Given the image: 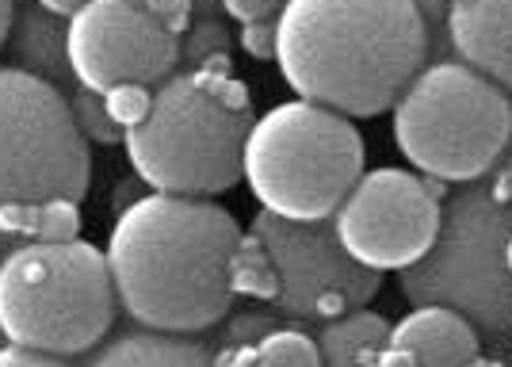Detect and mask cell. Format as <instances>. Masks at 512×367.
Here are the masks:
<instances>
[{
	"mask_svg": "<svg viewBox=\"0 0 512 367\" xmlns=\"http://www.w3.org/2000/svg\"><path fill=\"white\" fill-rule=\"evenodd\" d=\"M455 4H463V0H455Z\"/></svg>",
	"mask_w": 512,
	"mask_h": 367,
	"instance_id": "obj_37",
	"label": "cell"
},
{
	"mask_svg": "<svg viewBox=\"0 0 512 367\" xmlns=\"http://www.w3.org/2000/svg\"><path fill=\"white\" fill-rule=\"evenodd\" d=\"M386 345L409 348L417 356V367H467L470 360H478L474 325L448 306H417L390 329Z\"/></svg>",
	"mask_w": 512,
	"mask_h": 367,
	"instance_id": "obj_13",
	"label": "cell"
},
{
	"mask_svg": "<svg viewBox=\"0 0 512 367\" xmlns=\"http://www.w3.org/2000/svg\"><path fill=\"white\" fill-rule=\"evenodd\" d=\"M88 367H211V352L180 333L138 329L107 341Z\"/></svg>",
	"mask_w": 512,
	"mask_h": 367,
	"instance_id": "obj_14",
	"label": "cell"
},
{
	"mask_svg": "<svg viewBox=\"0 0 512 367\" xmlns=\"http://www.w3.org/2000/svg\"><path fill=\"white\" fill-rule=\"evenodd\" d=\"M448 27L474 73L512 88V0H463L451 8Z\"/></svg>",
	"mask_w": 512,
	"mask_h": 367,
	"instance_id": "obj_12",
	"label": "cell"
},
{
	"mask_svg": "<svg viewBox=\"0 0 512 367\" xmlns=\"http://www.w3.org/2000/svg\"><path fill=\"white\" fill-rule=\"evenodd\" d=\"M0 337H4V333H0Z\"/></svg>",
	"mask_w": 512,
	"mask_h": 367,
	"instance_id": "obj_38",
	"label": "cell"
},
{
	"mask_svg": "<svg viewBox=\"0 0 512 367\" xmlns=\"http://www.w3.org/2000/svg\"><path fill=\"white\" fill-rule=\"evenodd\" d=\"M226 8V16H234L241 23H260V20H272L279 16L283 0H218Z\"/></svg>",
	"mask_w": 512,
	"mask_h": 367,
	"instance_id": "obj_25",
	"label": "cell"
},
{
	"mask_svg": "<svg viewBox=\"0 0 512 367\" xmlns=\"http://www.w3.org/2000/svg\"><path fill=\"white\" fill-rule=\"evenodd\" d=\"M253 234L264 241L268 257L279 272L276 310L295 318H344L375 299L383 276L375 268L348 257L329 218L321 222H295L272 211H260Z\"/></svg>",
	"mask_w": 512,
	"mask_h": 367,
	"instance_id": "obj_9",
	"label": "cell"
},
{
	"mask_svg": "<svg viewBox=\"0 0 512 367\" xmlns=\"http://www.w3.org/2000/svg\"><path fill=\"white\" fill-rule=\"evenodd\" d=\"M104 108L111 115V123L123 130H134L138 123H146L153 111V92L150 85H134V81H123V85H111L104 92Z\"/></svg>",
	"mask_w": 512,
	"mask_h": 367,
	"instance_id": "obj_20",
	"label": "cell"
},
{
	"mask_svg": "<svg viewBox=\"0 0 512 367\" xmlns=\"http://www.w3.org/2000/svg\"><path fill=\"white\" fill-rule=\"evenodd\" d=\"M195 69H207V73H222V77H226V73H234V69H230V50H214V54H207V58L195 65Z\"/></svg>",
	"mask_w": 512,
	"mask_h": 367,
	"instance_id": "obj_29",
	"label": "cell"
},
{
	"mask_svg": "<svg viewBox=\"0 0 512 367\" xmlns=\"http://www.w3.org/2000/svg\"><path fill=\"white\" fill-rule=\"evenodd\" d=\"M241 46H245L253 58H276V20L245 23V27H241Z\"/></svg>",
	"mask_w": 512,
	"mask_h": 367,
	"instance_id": "obj_24",
	"label": "cell"
},
{
	"mask_svg": "<svg viewBox=\"0 0 512 367\" xmlns=\"http://www.w3.org/2000/svg\"><path fill=\"white\" fill-rule=\"evenodd\" d=\"M8 31H12V0H0V46L8 39Z\"/></svg>",
	"mask_w": 512,
	"mask_h": 367,
	"instance_id": "obj_31",
	"label": "cell"
},
{
	"mask_svg": "<svg viewBox=\"0 0 512 367\" xmlns=\"http://www.w3.org/2000/svg\"><path fill=\"white\" fill-rule=\"evenodd\" d=\"M88 138L69 96L46 77L0 65V211L88 195Z\"/></svg>",
	"mask_w": 512,
	"mask_h": 367,
	"instance_id": "obj_8",
	"label": "cell"
},
{
	"mask_svg": "<svg viewBox=\"0 0 512 367\" xmlns=\"http://www.w3.org/2000/svg\"><path fill=\"white\" fill-rule=\"evenodd\" d=\"M375 360H379V352H375V356H371V360H363L360 367H379V364H375Z\"/></svg>",
	"mask_w": 512,
	"mask_h": 367,
	"instance_id": "obj_34",
	"label": "cell"
},
{
	"mask_svg": "<svg viewBox=\"0 0 512 367\" xmlns=\"http://www.w3.org/2000/svg\"><path fill=\"white\" fill-rule=\"evenodd\" d=\"M421 184H425V192L432 195V199H436V203H440V199H444V195H448V184H444V180H440V176H425V180H421Z\"/></svg>",
	"mask_w": 512,
	"mask_h": 367,
	"instance_id": "obj_32",
	"label": "cell"
},
{
	"mask_svg": "<svg viewBox=\"0 0 512 367\" xmlns=\"http://www.w3.org/2000/svg\"><path fill=\"white\" fill-rule=\"evenodd\" d=\"M230 291L245 299H260V303H276L279 272L256 234H241L237 241L234 257H230Z\"/></svg>",
	"mask_w": 512,
	"mask_h": 367,
	"instance_id": "obj_17",
	"label": "cell"
},
{
	"mask_svg": "<svg viewBox=\"0 0 512 367\" xmlns=\"http://www.w3.org/2000/svg\"><path fill=\"white\" fill-rule=\"evenodd\" d=\"M379 367H417V356L409 352V348H398V345H383L379 348Z\"/></svg>",
	"mask_w": 512,
	"mask_h": 367,
	"instance_id": "obj_28",
	"label": "cell"
},
{
	"mask_svg": "<svg viewBox=\"0 0 512 367\" xmlns=\"http://www.w3.org/2000/svg\"><path fill=\"white\" fill-rule=\"evenodd\" d=\"M256 367H321L318 341L299 329H272L256 341Z\"/></svg>",
	"mask_w": 512,
	"mask_h": 367,
	"instance_id": "obj_18",
	"label": "cell"
},
{
	"mask_svg": "<svg viewBox=\"0 0 512 367\" xmlns=\"http://www.w3.org/2000/svg\"><path fill=\"white\" fill-rule=\"evenodd\" d=\"M333 230L348 257L367 268H409L425 257L440 230V203L425 192L417 176L402 169H375L363 173L360 184L337 207Z\"/></svg>",
	"mask_w": 512,
	"mask_h": 367,
	"instance_id": "obj_11",
	"label": "cell"
},
{
	"mask_svg": "<svg viewBox=\"0 0 512 367\" xmlns=\"http://www.w3.org/2000/svg\"><path fill=\"white\" fill-rule=\"evenodd\" d=\"M386 337H390V325L383 314L348 310L344 318H333L321 329V367H360L363 360H371L386 345Z\"/></svg>",
	"mask_w": 512,
	"mask_h": 367,
	"instance_id": "obj_15",
	"label": "cell"
},
{
	"mask_svg": "<svg viewBox=\"0 0 512 367\" xmlns=\"http://www.w3.org/2000/svg\"><path fill=\"white\" fill-rule=\"evenodd\" d=\"M505 260H509V272H512V238H509V249H505Z\"/></svg>",
	"mask_w": 512,
	"mask_h": 367,
	"instance_id": "obj_35",
	"label": "cell"
},
{
	"mask_svg": "<svg viewBox=\"0 0 512 367\" xmlns=\"http://www.w3.org/2000/svg\"><path fill=\"white\" fill-rule=\"evenodd\" d=\"M211 367H256V345H230L211 356Z\"/></svg>",
	"mask_w": 512,
	"mask_h": 367,
	"instance_id": "obj_27",
	"label": "cell"
},
{
	"mask_svg": "<svg viewBox=\"0 0 512 367\" xmlns=\"http://www.w3.org/2000/svg\"><path fill=\"white\" fill-rule=\"evenodd\" d=\"M16 50H20L23 62L31 65V73L46 77L50 85L73 77L69 58H65V27L58 23L54 12H46L39 4H31V8L20 12V23H16Z\"/></svg>",
	"mask_w": 512,
	"mask_h": 367,
	"instance_id": "obj_16",
	"label": "cell"
},
{
	"mask_svg": "<svg viewBox=\"0 0 512 367\" xmlns=\"http://www.w3.org/2000/svg\"><path fill=\"white\" fill-rule=\"evenodd\" d=\"M512 238L509 203L470 184L440 211V230L417 264L402 268V295L413 306H448L474 329L501 337L512 329Z\"/></svg>",
	"mask_w": 512,
	"mask_h": 367,
	"instance_id": "obj_6",
	"label": "cell"
},
{
	"mask_svg": "<svg viewBox=\"0 0 512 367\" xmlns=\"http://www.w3.org/2000/svg\"><path fill=\"white\" fill-rule=\"evenodd\" d=\"M467 367H497V364H486V360H470Z\"/></svg>",
	"mask_w": 512,
	"mask_h": 367,
	"instance_id": "obj_33",
	"label": "cell"
},
{
	"mask_svg": "<svg viewBox=\"0 0 512 367\" xmlns=\"http://www.w3.org/2000/svg\"><path fill=\"white\" fill-rule=\"evenodd\" d=\"M81 234V203L73 199H46L39 207L35 241H73Z\"/></svg>",
	"mask_w": 512,
	"mask_h": 367,
	"instance_id": "obj_21",
	"label": "cell"
},
{
	"mask_svg": "<svg viewBox=\"0 0 512 367\" xmlns=\"http://www.w3.org/2000/svg\"><path fill=\"white\" fill-rule=\"evenodd\" d=\"M253 127L249 88L234 73H172L153 92L146 123L123 134L134 173L165 195H218L241 180Z\"/></svg>",
	"mask_w": 512,
	"mask_h": 367,
	"instance_id": "obj_3",
	"label": "cell"
},
{
	"mask_svg": "<svg viewBox=\"0 0 512 367\" xmlns=\"http://www.w3.org/2000/svg\"><path fill=\"white\" fill-rule=\"evenodd\" d=\"M39 8H46V12H54V16H73L77 8H85L88 0H35Z\"/></svg>",
	"mask_w": 512,
	"mask_h": 367,
	"instance_id": "obj_30",
	"label": "cell"
},
{
	"mask_svg": "<svg viewBox=\"0 0 512 367\" xmlns=\"http://www.w3.org/2000/svg\"><path fill=\"white\" fill-rule=\"evenodd\" d=\"M512 134V104L470 65L440 62L417 73L394 104V142L421 173L478 180Z\"/></svg>",
	"mask_w": 512,
	"mask_h": 367,
	"instance_id": "obj_7",
	"label": "cell"
},
{
	"mask_svg": "<svg viewBox=\"0 0 512 367\" xmlns=\"http://www.w3.org/2000/svg\"><path fill=\"white\" fill-rule=\"evenodd\" d=\"M413 0H283L276 62L299 100L337 115H379L402 100L425 62Z\"/></svg>",
	"mask_w": 512,
	"mask_h": 367,
	"instance_id": "obj_2",
	"label": "cell"
},
{
	"mask_svg": "<svg viewBox=\"0 0 512 367\" xmlns=\"http://www.w3.org/2000/svg\"><path fill=\"white\" fill-rule=\"evenodd\" d=\"M241 176L260 211L295 222L333 218L363 176V138L348 115L291 100L260 115L245 138Z\"/></svg>",
	"mask_w": 512,
	"mask_h": 367,
	"instance_id": "obj_5",
	"label": "cell"
},
{
	"mask_svg": "<svg viewBox=\"0 0 512 367\" xmlns=\"http://www.w3.org/2000/svg\"><path fill=\"white\" fill-rule=\"evenodd\" d=\"M127 4H138V8H142V4H146V0H127Z\"/></svg>",
	"mask_w": 512,
	"mask_h": 367,
	"instance_id": "obj_36",
	"label": "cell"
},
{
	"mask_svg": "<svg viewBox=\"0 0 512 367\" xmlns=\"http://www.w3.org/2000/svg\"><path fill=\"white\" fill-rule=\"evenodd\" d=\"M0 367H69L62 356L50 352H35L23 345H0Z\"/></svg>",
	"mask_w": 512,
	"mask_h": 367,
	"instance_id": "obj_26",
	"label": "cell"
},
{
	"mask_svg": "<svg viewBox=\"0 0 512 367\" xmlns=\"http://www.w3.org/2000/svg\"><path fill=\"white\" fill-rule=\"evenodd\" d=\"M214 50H226V31L218 27V23H199V27H192V39H188V46H180V54L184 58H192V62H203L207 54H214Z\"/></svg>",
	"mask_w": 512,
	"mask_h": 367,
	"instance_id": "obj_23",
	"label": "cell"
},
{
	"mask_svg": "<svg viewBox=\"0 0 512 367\" xmlns=\"http://www.w3.org/2000/svg\"><path fill=\"white\" fill-rule=\"evenodd\" d=\"M241 226L230 211L195 195L153 192L134 199L107 241L115 299L157 333H199L230 306V257Z\"/></svg>",
	"mask_w": 512,
	"mask_h": 367,
	"instance_id": "obj_1",
	"label": "cell"
},
{
	"mask_svg": "<svg viewBox=\"0 0 512 367\" xmlns=\"http://www.w3.org/2000/svg\"><path fill=\"white\" fill-rule=\"evenodd\" d=\"M142 8L169 31L172 39H180V35L192 31V0H146Z\"/></svg>",
	"mask_w": 512,
	"mask_h": 367,
	"instance_id": "obj_22",
	"label": "cell"
},
{
	"mask_svg": "<svg viewBox=\"0 0 512 367\" xmlns=\"http://www.w3.org/2000/svg\"><path fill=\"white\" fill-rule=\"evenodd\" d=\"M65 58L73 81L104 96L111 85H161L180 62L172 39L146 8L127 0H88L65 23Z\"/></svg>",
	"mask_w": 512,
	"mask_h": 367,
	"instance_id": "obj_10",
	"label": "cell"
},
{
	"mask_svg": "<svg viewBox=\"0 0 512 367\" xmlns=\"http://www.w3.org/2000/svg\"><path fill=\"white\" fill-rule=\"evenodd\" d=\"M69 108H73V123H77V130L85 134L88 142H100V146L123 142V130L111 123V115H107L104 96H100V92L77 88L73 100H69Z\"/></svg>",
	"mask_w": 512,
	"mask_h": 367,
	"instance_id": "obj_19",
	"label": "cell"
},
{
	"mask_svg": "<svg viewBox=\"0 0 512 367\" xmlns=\"http://www.w3.org/2000/svg\"><path fill=\"white\" fill-rule=\"evenodd\" d=\"M107 257L88 241H27L0 260V333L8 345L77 356L115 322Z\"/></svg>",
	"mask_w": 512,
	"mask_h": 367,
	"instance_id": "obj_4",
	"label": "cell"
}]
</instances>
